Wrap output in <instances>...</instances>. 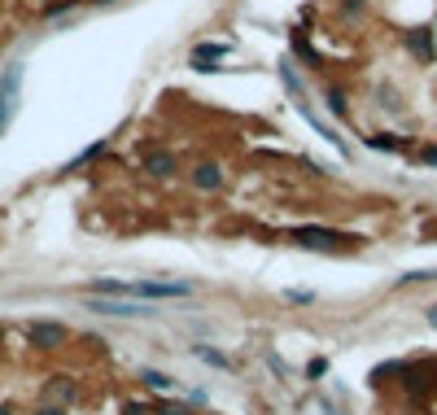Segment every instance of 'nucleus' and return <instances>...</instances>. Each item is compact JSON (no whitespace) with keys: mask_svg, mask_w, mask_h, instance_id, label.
<instances>
[{"mask_svg":"<svg viewBox=\"0 0 437 415\" xmlns=\"http://www.w3.org/2000/svg\"><path fill=\"white\" fill-rule=\"evenodd\" d=\"M289 241L293 245H302V249H320V254H346V249H359L363 241L359 236H350V232H333V228H293L289 232Z\"/></svg>","mask_w":437,"mask_h":415,"instance_id":"f257e3e1","label":"nucleus"},{"mask_svg":"<svg viewBox=\"0 0 437 415\" xmlns=\"http://www.w3.org/2000/svg\"><path fill=\"white\" fill-rule=\"evenodd\" d=\"M88 311L114 315V319H149V315H158V306L153 302H132V298H88Z\"/></svg>","mask_w":437,"mask_h":415,"instance_id":"f03ea898","label":"nucleus"},{"mask_svg":"<svg viewBox=\"0 0 437 415\" xmlns=\"http://www.w3.org/2000/svg\"><path fill=\"white\" fill-rule=\"evenodd\" d=\"M27 341L35 350H62L70 341V328L53 324V319H31V324H27Z\"/></svg>","mask_w":437,"mask_h":415,"instance_id":"7ed1b4c3","label":"nucleus"},{"mask_svg":"<svg viewBox=\"0 0 437 415\" xmlns=\"http://www.w3.org/2000/svg\"><path fill=\"white\" fill-rule=\"evenodd\" d=\"M193 188H202V193H219V188H223V166L219 162H202L193 171Z\"/></svg>","mask_w":437,"mask_h":415,"instance_id":"20e7f679","label":"nucleus"},{"mask_svg":"<svg viewBox=\"0 0 437 415\" xmlns=\"http://www.w3.org/2000/svg\"><path fill=\"white\" fill-rule=\"evenodd\" d=\"M145 171L153 175V180H171V175H175V158H171V153H149Z\"/></svg>","mask_w":437,"mask_h":415,"instance_id":"39448f33","label":"nucleus"},{"mask_svg":"<svg viewBox=\"0 0 437 415\" xmlns=\"http://www.w3.org/2000/svg\"><path fill=\"white\" fill-rule=\"evenodd\" d=\"M407 49L420 57V62H429L433 57V44H429V31H416V35H407Z\"/></svg>","mask_w":437,"mask_h":415,"instance_id":"423d86ee","label":"nucleus"},{"mask_svg":"<svg viewBox=\"0 0 437 415\" xmlns=\"http://www.w3.org/2000/svg\"><path fill=\"white\" fill-rule=\"evenodd\" d=\"M140 381H145L149 389H162V394H167V389H175V376H167V372H153V367H149V372H140Z\"/></svg>","mask_w":437,"mask_h":415,"instance_id":"0eeeda50","label":"nucleus"},{"mask_svg":"<svg viewBox=\"0 0 437 415\" xmlns=\"http://www.w3.org/2000/svg\"><path fill=\"white\" fill-rule=\"evenodd\" d=\"M324 105H328V110H333L337 118H346V114H350V105H346V92H337V88H328V92H324Z\"/></svg>","mask_w":437,"mask_h":415,"instance_id":"6e6552de","label":"nucleus"},{"mask_svg":"<svg viewBox=\"0 0 437 415\" xmlns=\"http://www.w3.org/2000/svg\"><path fill=\"white\" fill-rule=\"evenodd\" d=\"M368 149H385V153H403L407 140H389V136H368Z\"/></svg>","mask_w":437,"mask_h":415,"instance_id":"1a4fd4ad","label":"nucleus"},{"mask_svg":"<svg viewBox=\"0 0 437 415\" xmlns=\"http://www.w3.org/2000/svg\"><path fill=\"white\" fill-rule=\"evenodd\" d=\"M49 394H53V398H62V402H70V398H75V394H79V389H75V385H66V376H53V385H49Z\"/></svg>","mask_w":437,"mask_h":415,"instance_id":"9d476101","label":"nucleus"},{"mask_svg":"<svg viewBox=\"0 0 437 415\" xmlns=\"http://www.w3.org/2000/svg\"><path fill=\"white\" fill-rule=\"evenodd\" d=\"M193 354H197V359H206V363H215V367H232L219 350H210V346H193Z\"/></svg>","mask_w":437,"mask_h":415,"instance_id":"9b49d317","label":"nucleus"},{"mask_svg":"<svg viewBox=\"0 0 437 415\" xmlns=\"http://www.w3.org/2000/svg\"><path fill=\"white\" fill-rule=\"evenodd\" d=\"M429 280H437V267H433V271H407L398 284H429Z\"/></svg>","mask_w":437,"mask_h":415,"instance_id":"f8f14e48","label":"nucleus"},{"mask_svg":"<svg viewBox=\"0 0 437 415\" xmlns=\"http://www.w3.org/2000/svg\"><path fill=\"white\" fill-rule=\"evenodd\" d=\"M123 415H153V407H145V402H123Z\"/></svg>","mask_w":437,"mask_h":415,"instance_id":"ddd939ff","label":"nucleus"},{"mask_svg":"<svg viewBox=\"0 0 437 415\" xmlns=\"http://www.w3.org/2000/svg\"><path fill=\"white\" fill-rule=\"evenodd\" d=\"M324 372H328V359H311V367H306V376H311V381H320Z\"/></svg>","mask_w":437,"mask_h":415,"instance_id":"4468645a","label":"nucleus"},{"mask_svg":"<svg viewBox=\"0 0 437 415\" xmlns=\"http://www.w3.org/2000/svg\"><path fill=\"white\" fill-rule=\"evenodd\" d=\"M153 415H188V411L175 407V402H162V407H153Z\"/></svg>","mask_w":437,"mask_h":415,"instance_id":"2eb2a0df","label":"nucleus"},{"mask_svg":"<svg viewBox=\"0 0 437 415\" xmlns=\"http://www.w3.org/2000/svg\"><path fill=\"white\" fill-rule=\"evenodd\" d=\"M420 162H424V166H437V145H429V149H420Z\"/></svg>","mask_w":437,"mask_h":415,"instance_id":"dca6fc26","label":"nucleus"},{"mask_svg":"<svg viewBox=\"0 0 437 415\" xmlns=\"http://www.w3.org/2000/svg\"><path fill=\"white\" fill-rule=\"evenodd\" d=\"M285 298H289V302H315V293H302V289H289Z\"/></svg>","mask_w":437,"mask_h":415,"instance_id":"f3484780","label":"nucleus"},{"mask_svg":"<svg viewBox=\"0 0 437 415\" xmlns=\"http://www.w3.org/2000/svg\"><path fill=\"white\" fill-rule=\"evenodd\" d=\"M35 415H66V407H53V402H49V407H40Z\"/></svg>","mask_w":437,"mask_h":415,"instance_id":"a211bd4d","label":"nucleus"},{"mask_svg":"<svg viewBox=\"0 0 437 415\" xmlns=\"http://www.w3.org/2000/svg\"><path fill=\"white\" fill-rule=\"evenodd\" d=\"M0 415H18V407L14 402H0Z\"/></svg>","mask_w":437,"mask_h":415,"instance_id":"6ab92c4d","label":"nucleus"},{"mask_svg":"<svg viewBox=\"0 0 437 415\" xmlns=\"http://www.w3.org/2000/svg\"><path fill=\"white\" fill-rule=\"evenodd\" d=\"M429 324H437V306H433V315H429Z\"/></svg>","mask_w":437,"mask_h":415,"instance_id":"aec40b11","label":"nucleus"},{"mask_svg":"<svg viewBox=\"0 0 437 415\" xmlns=\"http://www.w3.org/2000/svg\"><path fill=\"white\" fill-rule=\"evenodd\" d=\"M0 346H5V328H0Z\"/></svg>","mask_w":437,"mask_h":415,"instance_id":"412c9836","label":"nucleus"}]
</instances>
